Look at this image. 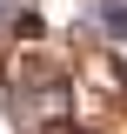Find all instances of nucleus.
Listing matches in <instances>:
<instances>
[{"label": "nucleus", "instance_id": "nucleus-1", "mask_svg": "<svg viewBox=\"0 0 127 134\" xmlns=\"http://www.w3.org/2000/svg\"><path fill=\"white\" fill-rule=\"evenodd\" d=\"M87 20L107 40H127V0H87Z\"/></svg>", "mask_w": 127, "mask_h": 134}]
</instances>
